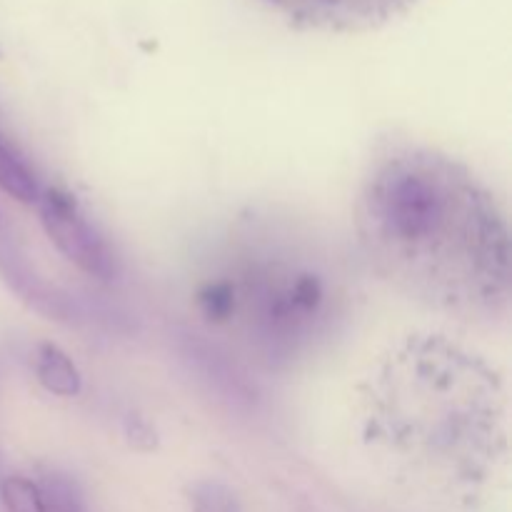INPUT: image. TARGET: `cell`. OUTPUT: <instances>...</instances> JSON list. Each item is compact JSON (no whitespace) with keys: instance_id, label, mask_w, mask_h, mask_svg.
I'll return each mask as SVG.
<instances>
[{"instance_id":"cell-6","label":"cell","mask_w":512,"mask_h":512,"mask_svg":"<svg viewBox=\"0 0 512 512\" xmlns=\"http://www.w3.org/2000/svg\"><path fill=\"white\" fill-rule=\"evenodd\" d=\"M0 190L15 198L18 203H38L40 198V183L30 165L0 138Z\"/></svg>"},{"instance_id":"cell-4","label":"cell","mask_w":512,"mask_h":512,"mask_svg":"<svg viewBox=\"0 0 512 512\" xmlns=\"http://www.w3.org/2000/svg\"><path fill=\"white\" fill-rule=\"evenodd\" d=\"M0 273L8 280L10 288L18 295H23V300H28L35 310L45 313L48 318L55 320H75L78 318V310L75 303L68 295H60L58 290L45 285L43 280L35 278L28 270V265L20 260V255H15V250H10L8 245H0Z\"/></svg>"},{"instance_id":"cell-9","label":"cell","mask_w":512,"mask_h":512,"mask_svg":"<svg viewBox=\"0 0 512 512\" xmlns=\"http://www.w3.org/2000/svg\"><path fill=\"white\" fill-rule=\"evenodd\" d=\"M0 500H3L5 512H45L38 485L28 478H20V475H10L3 480Z\"/></svg>"},{"instance_id":"cell-3","label":"cell","mask_w":512,"mask_h":512,"mask_svg":"<svg viewBox=\"0 0 512 512\" xmlns=\"http://www.w3.org/2000/svg\"><path fill=\"white\" fill-rule=\"evenodd\" d=\"M290 23L315 30H365L408 10L415 0H263Z\"/></svg>"},{"instance_id":"cell-8","label":"cell","mask_w":512,"mask_h":512,"mask_svg":"<svg viewBox=\"0 0 512 512\" xmlns=\"http://www.w3.org/2000/svg\"><path fill=\"white\" fill-rule=\"evenodd\" d=\"M190 512H243L238 495L220 480H198L188 488Z\"/></svg>"},{"instance_id":"cell-7","label":"cell","mask_w":512,"mask_h":512,"mask_svg":"<svg viewBox=\"0 0 512 512\" xmlns=\"http://www.w3.org/2000/svg\"><path fill=\"white\" fill-rule=\"evenodd\" d=\"M38 488L43 495L45 512H85L83 493L70 475L58 473V470L45 473Z\"/></svg>"},{"instance_id":"cell-1","label":"cell","mask_w":512,"mask_h":512,"mask_svg":"<svg viewBox=\"0 0 512 512\" xmlns=\"http://www.w3.org/2000/svg\"><path fill=\"white\" fill-rule=\"evenodd\" d=\"M355 215L368 258L405 293L460 315L508 303V223L458 160L418 145L385 150L370 163Z\"/></svg>"},{"instance_id":"cell-2","label":"cell","mask_w":512,"mask_h":512,"mask_svg":"<svg viewBox=\"0 0 512 512\" xmlns=\"http://www.w3.org/2000/svg\"><path fill=\"white\" fill-rule=\"evenodd\" d=\"M38 210L45 235L68 263L103 283L118 278L120 265L113 248L85 215L75 195L60 188L43 190L38 198Z\"/></svg>"},{"instance_id":"cell-5","label":"cell","mask_w":512,"mask_h":512,"mask_svg":"<svg viewBox=\"0 0 512 512\" xmlns=\"http://www.w3.org/2000/svg\"><path fill=\"white\" fill-rule=\"evenodd\" d=\"M35 378L48 393L58 398H75L83 390V375L63 348L53 343H40L35 348Z\"/></svg>"}]
</instances>
